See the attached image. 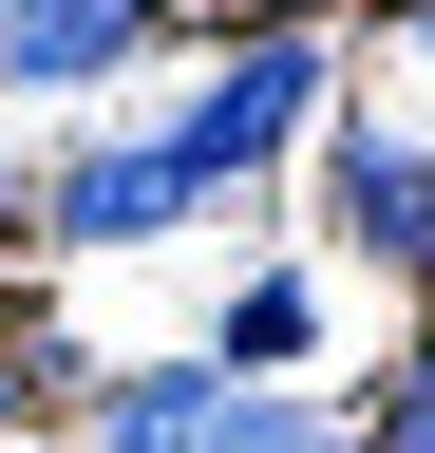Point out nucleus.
<instances>
[{"instance_id":"nucleus-4","label":"nucleus","mask_w":435,"mask_h":453,"mask_svg":"<svg viewBox=\"0 0 435 453\" xmlns=\"http://www.w3.org/2000/svg\"><path fill=\"white\" fill-rule=\"evenodd\" d=\"M151 226H190V170L151 151V133H133V151H76V170H58V246H151Z\"/></svg>"},{"instance_id":"nucleus-11","label":"nucleus","mask_w":435,"mask_h":453,"mask_svg":"<svg viewBox=\"0 0 435 453\" xmlns=\"http://www.w3.org/2000/svg\"><path fill=\"white\" fill-rule=\"evenodd\" d=\"M398 19H416V38H435V0H398Z\"/></svg>"},{"instance_id":"nucleus-12","label":"nucleus","mask_w":435,"mask_h":453,"mask_svg":"<svg viewBox=\"0 0 435 453\" xmlns=\"http://www.w3.org/2000/svg\"><path fill=\"white\" fill-rule=\"evenodd\" d=\"M416 378H435V321H416Z\"/></svg>"},{"instance_id":"nucleus-1","label":"nucleus","mask_w":435,"mask_h":453,"mask_svg":"<svg viewBox=\"0 0 435 453\" xmlns=\"http://www.w3.org/2000/svg\"><path fill=\"white\" fill-rule=\"evenodd\" d=\"M303 113H322V57H303V38H246V57H228V76H208L151 151H171V170H190V208H208V189H246V170L284 151Z\"/></svg>"},{"instance_id":"nucleus-5","label":"nucleus","mask_w":435,"mask_h":453,"mask_svg":"<svg viewBox=\"0 0 435 453\" xmlns=\"http://www.w3.org/2000/svg\"><path fill=\"white\" fill-rule=\"evenodd\" d=\"M341 226H360L378 265H416V283H435V151L360 133V151H341Z\"/></svg>"},{"instance_id":"nucleus-8","label":"nucleus","mask_w":435,"mask_h":453,"mask_svg":"<svg viewBox=\"0 0 435 453\" xmlns=\"http://www.w3.org/2000/svg\"><path fill=\"white\" fill-rule=\"evenodd\" d=\"M190 19H228V38H303V0H190Z\"/></svg>"},{"instance_id":"nucleus-6","label":"nucleus","mask_w":435,"mask_h":453,"mask_svg":"<svg viewBox=\"0 0 435 453\" xmlns=\"http://www.w3.org/2000/svg\"><path fill=\"white\" fill-rule=\"evenodd\" d=\"M303 340H322V303H303V283H228V321H208V378H284Z\"/></svg>"},{"instance_id":"nucleus-2","label":"nucleus","mask_w":435,"mask_h":453,"mask_svg":"<svg viewBox=\"0 0 435 453\" xmlns=\"http://www.w3.org/2000/svg\"><path fill=\"white\" fill-rule=\"evenodd\" d=\"M303 416H284V396H246V378H114V396H95V453H284Z\"/></svg>"},{"instance_id":"nucleus-9","label":"nucleus","mask_w":435,"mask_h":453,"mask_svg":"<svg viewBox=\"0 0 435 453\" xmlns=\"http://www.w3.org/2000/svg\"><path fill=\"white\" fill-rule=\"evenodd\" d=\"M284 453H378V434H341V416H303V434H284Z\"/></svg>"},{"instance_id":"nucleus-7","label":"nucleus","mask_w":435,"mask_h":453,"mask_svg":"<svg viewBox=\"0 0 435 453\" xmlns=\"http://www.w3.org/2000/svg\"><path fill=\"white\" fill-rule=\"evenodd\" d=\"M378 453H435V378H398V396H378Z\"/></svg>"},{"instance_id":"nucleus-3","label":"nucleus","mask_w":435,"mask_h":453,"mask_svg":"<svg viewBox=\"0 0 435 453\" xmlns=\"http://www.w3.org/2000/svg\"><path fill=\"white\" fill-rule=\"evenodd\" d=\"M133 38H151V0H19V19H0V76L19 95H95Z\"/></svg>"},{"instance_id":"nucleus-13","label":"nucleus","mask_w":435,"mask_h":453,"mask_svg":"<svg viewBox=\"0 0 435 453\" xmlns=\"http://www.w3.org/2000/svg\"><path fill=\"white\" fill-rule=\"evenodd\" d=\"M0 19H19V0H0Z\"/></svg>"},{"instance_id":"nucleus-10","label":"nucleus","mask_w":435,"mask_h":453,"mask_svg":"<svg viewBox=\"0 0 435 453\" xmlns=\"http://www.w3.org/2000/svg\"><path fill=\"white\" fill-rule=\"evenodd\" d=\"M0 416H19V340H0Z\"/></svg>"}]
</instances>
